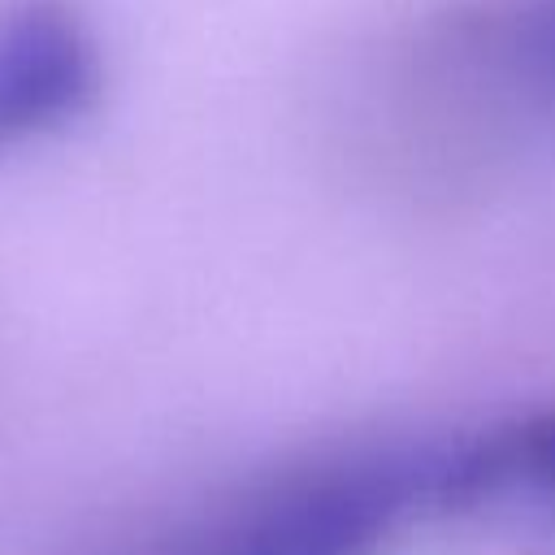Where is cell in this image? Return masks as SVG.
Returning a JSON list of instances; mask_svg holds the SVG:
<instances>
[{
	"mask_svg": "<svg viewBox=\"0 0 555 555\" xmlns=\"http://www.w3.org/2000/svg\"><path fill=\"white\" fill-rule=\"evenodd\" d=\"M477 48L507 78L555 95V0H520L490 17Z\"/></svg>",
	"mask_w": 555,
	"mask_h": 555,
	"instance_id": "4",
	"label": "cell"
},
{
	"mask_svg": "<svg viewBox=\"0 0 555 555\" xmlns=\"http://www.w3.org/2000/svg\"><path fill=\"white\" fill-rule=\"evenodd\" d=\"M460 512V442H395L317 460L199 516L147 555H386Z\"/></svg>",
	"mask_w": 555,
	"mask_h": 555,
	"instance_id": "1",
	"label": "cell"
},
{
	"mask_svg": "<svg viewBox=\"0 0 555 555\" xmlns=\"http://www.w3.org/2000/svg\"><path fill=\"white\" fill-rule=\"evenodd\" d=\"M100 61L65 0H0V152L78 117Z\"/></svg>",
	"mask_w": 555,
	"mask_h": 555,
	"instance_id": "2",
	"label": "cell"
},
{
	"mask_svg": "<svg viewBox=\"0 0 555 555\" xmlns=\"http://www.w3.org/2000/svg\"><path fill=\"white\" fill-rule=\"evenodd\" d=\"M486 464V507L520 499L555 516V412L516 416L477 434Z\"/></svg>",
	"mask_w": 555,
	"mask_h": 555,
	"instance_id": "3",
	"label": "cell"
}]
</instances>
